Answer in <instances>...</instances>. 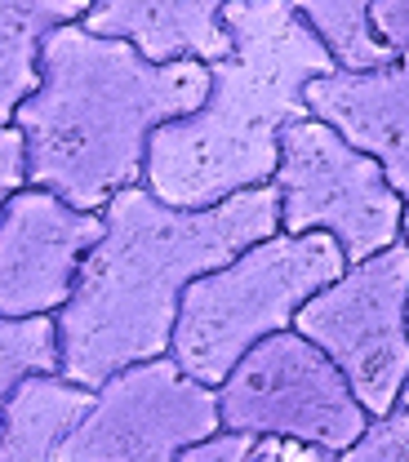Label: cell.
I'll list each match as a JSON object with an SVG mask.
<instances>
[{"label":"cell","instance_id":"cell-15","mask_svg":"<svg viewBox=\"0 0 409 462\" xmlns=\"http://www.w3.org/2000/svg\"><path fill=\"white\" fill-rule=\"evenodd\" d=\"M32 374H62V325L50 311L0 320V396Z\"/></svg>","mask_w":409,"mask_h":462},{"label":"cell","instance_id":"cell-11","mask_svg":"<svg viewBox=\"0 0 409 462\" xmlns=\"http://www.w3.org/2000/svg\"><path fill=\"white\" fill-rule=\"evenodd\" d=\"M228 5L232 0H94L80 23L103 36L134 41L152 62H218L236 54V41L223 23Z\"/></svg>","mask_w":409,"mask_h":462},{"label":"cell","instance_id":"cell-3","mask_svg":"<svg viewBox=\"0 0 409 462\" xmlns=\"http://www.w3.org/2000/svg\"><path fill=\"white\" fill-rule=\"evenodd\" d=\"M232 58L209 62V98L152 134L147 187L182 209L218 205L281 170V134L311 112L307 85L343 62L290 0H232Z\"/></svg>","mask_w":409,"mask_h":462},{"label":"cell","instance_id":"cell-10","mask_svg":"<svg viewBox=\"0 0 409 462\" xmlns=\"http://www.w3.org/2000/svg\"><path fill=\"white\" fill-rule=\"evenodd\" d=\"M311 112L339 125L356 147L383 161L392 187L405 196V240H409V50L387 67L365 71H330L307 85Z\"/></svg>","mask_w":409,"mask_h":462},{"label":"cell","instance_id":"cell-17","mask_svg":"<svg viewBox=\"0 0 409 462\" xmlns=\"http://www.w3.org/2000/svg\"><path fill=\"white\" fill-rule=\"evenodd\" d=\"M32 182V147H27V129L18 120L5 125L0 134V196H14Z\"/></svg>","mask_w":409,"mask_h":462},{"label":"cell","instance_id":"cell-14","mask_svg":"<svg viewBox=\"0 0 409 462\" xmlns=\"http://www.w3.org/2000/svg\"><path fill=\"white\" fill-rule=\"evenodd\" d=\"M293 9L325 36V45L339 54L348 71H365V67H387L396 62V50L378 36L369 9L374 0H290Z\"/></svg>","mask_w":409,"mask_h":462},{"label":"cell","instance_id":"cell-20","mask_svg":"<svg viewBox=\"0 0 409 462\" xmlns=\"http://www.w3.org/2000/svg\"><path fill=\"white\" fill-rule=\"evenodd\" d=\"M369 18H374L378 36H383L396 54H405L409 50V0H374Z\"/></svg>","mask_w":409,"mask_h":462},{"label":"cell","instance_id":"cell-21","mask_svg":"<svg viewBox=\"0 0 409 462\" xmlns=\"http://www.w3.org/2000/svg\"><path fill=\"white\" fill-rule=\"evenodd\" d=\"M401 401H405V404H409V383H405V396H401Z\"/></svg>","mask_w":409,"mask_h":462},{"label":"cell","instance_id":"cell-8","mask_svg":"<svg viewBox=\"0 0 409 462\" xmlns=\"http://www.w3.org/2000/svg\"><path fill=\"white\" fill-rule=\"evenodd\" d=\"M218 427V387L191 378L170 351L112 374L59 462H174Z\"/></svg>","mask_w":409,"mask_h":462},{"label":"cell","instance_id":"cell-4","mask_svg":"<svg viewBox=\"0 0 409 462\" xmlns=\"http://www.w3.org/2000/svg\"><path fill=\"white\" fill-rule=\"evenodd\" d=\"M351 267L334 231H272L232 263L196 276L174 325V360L200 383L218 387L249 346L290 329L298 307Z\"/></svg>","mask_w":409,"mask_h":462},{"label":"cell","instance_id":"cell-19","mask_svg":"<svg viewBox=\"0 0 409 462\" xmlns=\"http://www.w3.org/2000/svg\"><path fill=\"white\" fill-rule=\"evenodd\" d=\"M321 458H339L334 449L302 440V436H258L254 445V462H321Z\"/></svg>","mask_w":409,"mask_h":462},{"label":"cell","instance_id":"cell-1","mask_svg":"<svg viewBox=\"0 0 409 462\" xmlns=\"http://www.w3.org/2000/svg\"><path fill=\"white\" fill-rule=\"evenodd\" d=\"M103 218L107 231L59 311L62 374L89 387H103L125 365L174 351L187 285L281 231V187L263 182L218 205L182 209L134 182L103 205Z\"/></svg>","mask_w":409,"mask_h":462},{"label":"cell","instance_id":"cell-7","mask_svg":"<svg viewBox=\"0 0 409 462\" xmlns=\"http://www.w3.org/2000/svg\"><path fill=\"white\" fill-rule=\"evenodd\" d=\"M223 427L254 436H302L339 458L365 436L369 409L351 392L348 374L298 329H276L218 383Z\"/></svg>","mask_w":409,"mask_h":462},{"label":"cell","instance_id":"cell-13","mask_svg":"<svg viewBox=\"0 0 409 462\" xmlns=\"http://www.w3.org/2000/svg\"><path fill=\"white\" fill-rule=\"evenodd\" d=\"M94 0H0V120L9 125L23 98L45 80V41L89 14Z\"/></svg>","mask_w":409,"mask_h":462},{"label":"cell","instance_id":"cell-9","mask_svg":"<svg viewBox=\"0 0 409 462\" xmlns=\"http://www.w3.org/2000/svg\"><path fill=\"white\" fill-rule=\"evenodd\" d=\"M107 218L54 187H23L0 209V316L62 311Z\"/></svg>","mask_w":409,"mask_h":462},{"label":"cell","instance_id":"cell-18","mask_svg":"<svg viewBox=\"0 0 409 462\" xmlns=\"http://www.w3.org/2000/svg\"><path fill=\"white\" fill-rule=\"evenodd\" d=\"M254 445L258 436L254 431H240V427H218L214 436L196 440L182 458L187 462H254Z\"/></svg>","mask_w":409,"mask_h":462},{"label":"cell","instance_id":"cell-16","mask_svg":"<svg viewBox=\"0 0 409 462\" xmlns=\"http://www.w3.org/2000/svg\"><path fill=\"white\" fill-rule=\"evenodd\" d=\"M343 458L374 462V458H401L409 462V404L401 401L387 413H374V422L365 427V436L351 445Z\"/></svg>","mask_w":409,"mask_h":462},{"label":"cell","instance_id":"cell-2","mask_svg":"<svg viewBox=\"0 0 409 462\" xmlns=\"http://www.w3.org/2000/svg\"><path fill=\"white\" fill-rule=\"evenodd\" d=\"M45 80L23 98L18 125L32 147V182L80 209H103L147 178L152 134L191 116L214 85L209 62H152L134 41L67 23L45 41Z\"/></svg>","mask_w":409,"mask_h":462},{"label":"cell","instance_id":"cell-5","mask_svg":"<svg viewBox=\"0 0 409 462\" xmlns=\"http://www.w3.org/2000/svg\"><path fill=\"white\" fill-rule=\"evenodd\" d=\"M281 227L334 231L351 263L405 236V196L392 187L378 156L316 112L298 116L281 134Z\"/></svg>","mask_w":409,"mask_h":462},{"label":"cell","instance_id":"cell-12","mask_svg":"<svg viewBox=\"0 0 409 462\" xmlns=\"http://www.w3.org/2000/svg\"><path fill=\"white\" fill-rule=\"evenodd\" d=\"M98 387L67 374H32L0 401V462H59Z\"/></svg>","mask_w":409,"mask_h":462},{"label":"cell","instance_id":"cell-6","mask_svg":"<svg viewBox=\"0 0 409 462\" xmlns=\"http://www.w3.org/2000/svg\"><path fill=\"white\" fill-rule=\"evenodd\" d=\"M293 329L330 351L369 413L396 409L409 383V240L351 263L298 307Z\"/></svg>","mask_w":409,"mask_h":462}]
</instances>
